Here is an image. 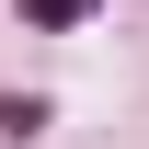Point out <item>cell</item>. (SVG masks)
I'll use <instances>...</instances> for the list:
<instances>
[{"label": "cell", "instance_id": "obj_1", "mask_svg": "<svg viewBox=\"0 0 149 149\" xmlns=\"http://www.w3.org/2000/svg\"><path fill=\"white\" fill-rule=\"evenodd\" d=\"M23 12H35V23H80L92 0H23Z\"/></svg>", "mask_w": 149, "mask_h": 149}]
</instances>
